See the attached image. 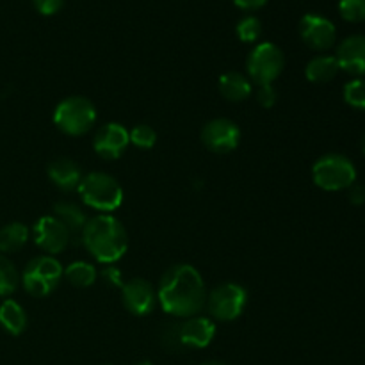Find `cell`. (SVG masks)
Masks as SVG:
<instances>
[{"instance_id": "obj_1", "label": "cell", "mask_w": 365, "mask_h": 365, "mask_svg": "<svg viewBox=\"0 0 365 365\" xmlns=\"http://www.w3.org/2000/svg\"><path fill=\"white\" fill-rule=\"evenodd\" d=\"M207 285L202 273L191 264H175L160 277L157 302L173 317L187 319L198 316L207 303Z\"/></svg>"}, {"instance_id": "obj_2", "label": "cell", "mask_w": 365, "mask_h": 365, "mask_svg": "<svg viewBox=\"0 0 365 365\" xmlns=\"http://www.w3.org/2000/svg\"><path fill=\"white\" fill-rule=\"evenodd\" d=\"M81 245L100 264L118 262L128 250V234L123 223L110 214L89 217L81 235Z\"/></svg>"}, {"instance_id": "obj_3", "label": "cell", "mask_w": 365, "mask_h": 365, "mask_svg": "<svg viewBox=\"0 0 365 365\" xmlns=\"http://www.w3.org/2000/svg\"><path fill=\"white\" fill-rule=\"evenodd\" d=\"M77 192L86 205L103 214L114 212L123 203V187L113 175L103 171L86 173Z\"/></svg>"}, {"instance_id": "obj_4", "label": "cell", "mask_w": 365, "mask_h": 365, "mask_svg": "<svg viewBox=\"0 0 365 365\" xmlns=\"http://www.w3.org/2000/svg\"><path fill=\"white\" fill-rule=\"evenodd\" d=\"M53 123L66 135L88 134L96 123V107L86 96H68L53 109Z\"/></svg>"}, {"instance_id": "obj_5", "label": "cell", "mask_w": 365, "mask_h": 365, "mask_svg": "<svg viewBox=\"0 0 365 365\" xmlns=\"http://www.w3.org/2000/svg\"><path fill=\"white\" fill-rule=\"evenodd\" d=\"M64 277V267L56 257L39 255L27 262L20 274V284L32 298H46Z\"/></svg>"}, {"instance_id": "obj_6", "label": "cell", "mask_w": 365, "mask_h": 365, "mask_svg": "<svg viewBox=\"0 0 365 365\" xmlns=\"http://www.w3.org/2000/svg\"><path fill=\"white\" fill-rule=\"evenodd\" d=\"M312 180L323 191H344L356 180V168L342 153H327L312 166Z\"/></svg>"}, {"instance_id": "obj_7", "label": "cell", "mask_w": 365, "mask_h": 365, "mask_svg": "<svg viewBox=\"0 0 365 365\" xmlns=\"http://www.w3.org/2000/svg\"><path fill=\"white\" fill-rule=\"evenodd\" d=\"M285 68V56L278 45L271 41L259 43L252 48L246 59L248 78L257 86L273 84Z\"/></svg>"}, {"instance_id": "obj_8", "label": "cell", "mask_w": 365, "mask_h": 365, "mask_svg": "<svg viewBox=\"0 0 365 365\" xmlns=\"http://www.w3.org/2000/svg\"><path fill=\"white\" fill-rule=\"evenodd\" d=\"M248 305V292L241 284L225 282L216 285L207 294L205 309L209 310V317L216 321H235L242 316Z\"/></svg>"}, {"instance_id": "obj_9", "label": "cell", "mask_w": 365, "mask_h": 365, "mask_svg": "<svg viewBox=\"0 0 365 365\" xmlns=\"http://www.w3.org/2000/svg\"><path fill=\"white\" fill-rule=\"evenodd\" d=\"M202 143L209 152L225 155L234 152L241 143V128L228 118H214L202 128Z\"/></svg>"}, {"instance_id": "obj_10", "label": "cell", "mask_w": 365, "mask_h": 365, "mask_svg": "<svg viewBox=\"0 0 365 365\" xmlns=\"http://www.w3.org/2000/svg\"><path fill=\"white\" fill-rule=\"evenodd\" d=\"M32 237L36 246L50 257L59 255L71 245V234L53 214L36 221L32 227Z\"/></svg>"}, {"instance_id": "obj_11", "label": "cell", "mask_w": 365, "mask_h": 365, "mask_svg": "<svg viewBox=\"0 0 365 365\" xmlns=\"http://www.w3.org/2000/svg\"><path fill=\"white\" fill-rule=\"evenodd\" d=\"M298 29L303 43L309 48L317 50V52L331 48L335 45V39H337V29H335L334 21L316 13L305 14L299 20Z\"/></svg>"}, {"instance_id": "obj_12", "label": "cell", "mask_w": 365, "mask_h": 365, "mask_svg": "<svg viewBox=\"0 0 365 365\" xmlns=\"http://www.w3.org/2000/svg\"><path fill=\"white\" fill-rule=\"evenodd\" d=\"M121 302L132 316L145 317L157 307V289L145 278H130L121 285Z\"/></svg>"}, {"instance_id": "obj_13", "label": "cell", "mask_w": 365, "mask_h": 365, "mask_svg": "<svg viewBox=\"0 0 365 365\" xmlns=\"http://www.w3.org/2000/svg\"><path fill=\"white\" fill-rule=\"evenodd\" d=\"M130 145V134L121 123L102 125L93 138V150L106 160H116Z\"/></svg>"}, {"instance_id": "obj_14", "label": "cell", "mask_w": 365, "mask_h": 365, "mask_svg": "<svg viewBox=\"0 0 365 365\" xmlns=\"http://www.w3.org/2000/svg\"><path fill=\"white\" fill-rule=\"evenodd\" d=\"M178 337L182 348L203 349L216 337V324L207 316H192L178 323Z\"/></svg>"}, {"instance_id": "obj_15", "label": "cell", "mask_w": 365, "mask_h": 365, "mask_svg": "<svg viewBox=\"0 0 365 365\" xmlns=\"http://www.w3.org/2000/svg\"><path fill=\"white\" fill-rule=\"evenodd\" d=\"M339 68L356 78L365 75V36L355 34L342 39L335 52Z\"/></svg>"}, {"instance_id": "obj_16", "label": "cell", "mask_w": 365, "mask_h": 365, "mask_svg": "<svg viewBox=\"0 0 365 365\" xmlns=\"http://www.w3.org/2000/svg\"><path fill=\"white\" fill-rule=\"evenodd\" d=\"M46 175H48L50 182L64 192L77 191L78 184H81L82 177H84L82 168L73 159H70V157L53 159L48 164V168H46Z\"/></svg>"}, {"instance_id": "obj_17", "label": "cell", "mask_w": 365, "mask_h": 365, "mask_svg": "<svg viewBox=\"0 0 365 365\" xmlns=\"http://www.w3.org/2000/svg\"><path fill=\"white\" fill-rule=\"evenodd\" d=\"M53 216L68 228V232L71 234V242L75 245H81V235L84 230L86 223H88L89 217L86 216L84 210L73 202H68V200H61V202L53 203Z\"/></svg>"}, {"instance_id": "obj_18", "label": "cell", "mask_w": 365, "mask_h": 365, "mask_svg": "<svg viewBox=\"0 0 365 365\" xmlns=\"http://www.w3.org/2000/svg\"><path fill=\"white\" fill-rule=\"evenodd\" d=\"M221 96L228 102H245L252 96L253 82L250 81L248 75L239 73V71H228L220 77L217 82Z\"/></svg>"}, {"instance_id": "obj_19", "label": "cell", "mask_w": 365, "mask_h": 365, "mask_svg": "<svg viewBox=\"0 0 365 365\" xmlns=\"http://www.w3.org/2000/svg\"><path fill=\"white\" fill-rule=\"evenodd\" d=\"M29 317L24 307L14 299L7 298L0 303V327L9 335H21L27 330Z\"/></svg>"}, {"instance_id": "obj_20", "label": "cell", "mask_w": 365, "mask_h": 365, "mask_svg": "<svg viewBox=\"0 0 365 365\" xmlns=\"http://www.w3.org/2000/svg\"><path fill=\"white\" fill-rule=\"evenodd\" d=\"M339 71H341V68H339L335 56L323 53V56H316L307 63L305 77L312 84H327L337 77Z\"/></svg>"}, {"instance_id": "obj_21", "label": "cell", "mask_w": 365, "mask_h": 365, "mask_svg": "<svg viewBox=\"0 0 365 365\" xmlns=\"http://www.w3.org/2000/svg\"><path fill=\"white\" fill-rule=\"evenodd\" d=\"M29 227L20 221H13L0 228V253H16L27 245L29 241Z\"/></svg>"}, {"instance_id": "obj_22", "label": "cell", "mask_w": 365, "mask_h": 365, "mask_svg": "<svg viewBox=\"0 0 365 365\" xmlns=\"http://www.w3.org/2000/svg\"><path fill=\"white\" fill-rule=\"evenodd\" d=\"M64 278L70 282L73 287L78 289H88L98 278V271L93 266L91 262H86V260H75V262L68 264L64 267Z\"/></svg>"}, {"instance_id": "obj_23", "label": "cell", "mask_w": 365, "mask_h": 365, "mask_svg": "<svg viewBox=\"0 0 365 365\" xmlns=\"http://www.w3.org/2000/svg\"><path fill=\"white\" fill-rule=\"evenodd\" d=\"M18 285H20V273L16 266L4 253H0V298L13 294Z\"/></svg>"}, {"instance_id": "obj_24", "label": "cell", "mask_w": 365, "mask_h": 365, "mask_svg": "<svg viewBox=\"0 0 365 365\" xmlns=\"http://www.w3.org/2000/svg\"><path fill=\"white\" fill-rule=\"evenodd\" d=\"M235 32H237V38L242 43H255L262 36V21L250 14V16H245L239 21Z\"/></svg>"}, {"instance_id": "obj_25", "label": "cell", "mask_w": 365, "mask_h": 365, "mask_svg": "<svg viewBox=\"0 0 365 365\" xmlns=\"http://www.w3.org/2000/svg\"><path fill=\"white\" fill-rule=\"evenodd\" d=\"M344 100L348 106L365 110V78H353L344 86Z\"/></svg>"}, {"instance_id": "obj_26", "label": "cell", "mask_w": 365, "mask_h": 365, "mask_svg": "<svg viewBox=\"0 0 365 365\" xmlns=\"http://www.w3.org/2000/svg\"><path fill=\"white\" fill-rule=\"evenodd\" d=\"M128 134H130V145L138 146V148L150 150L157 143V132L153 130V127H150L146 123L135 125Z\"/></svg>"}, {"instance_id": "obj_27", "label": "cell", "mask_w": 365, "mask_h": 365, "mask_svg": "<svg viewBox=\"0 0 365 365\" xmlns=\"http://www.w3.org/2000/svg\"><path fill=\"white\" fill-rule=\"evenodd\" d=\"M339 13L346 21H365V0H339Z\"/></svg>"}, {"instance_id": "obj_28", "label": "cell", "mask_w": 365, "mask_h": 365, "mask_svg": "<svg viewBox=\"0 0 365 365\" xmlns=\"http://www.w3.org/2000/svg\"><path fill=\"white\" fill-rule=\"evenodd\" d=\"M160 341H163L164 348L166 349L182 348L180 337H178V323L163 324V330H160Z\"/></svg>"}, {"instance_id": "obj_29", "label": "cell", "mask_w": 365, "mask_h": 365, "mask_svg": "<svg viewBox=\"0 0 365 365\" xmlns=\"http://www.w3.org/2000/svg\"><path fill=\"white\" fill-rule=\"evenodd\" d=\"M255 96L259 106L264 107V109H271V107L278 102V91L273 84L259 86V88H257Z\"/></svg>"}, {"instance_id": "obj_30", "label": "cell", "mask_w": 365, "mask_h": 365, "mask_svg": "<svg viewBox=\"0 0 365 365\" xmlns=\"http://www.w3.org/2000/svg\"><path fill=\"white\" fill-rule=\"evenodd\" d=\"M98 277L102 278L103 284L109 285V287H114V289H121V285L125 284L123 273H121L120 267H116L114 264H109V266L103 267V269L98 273Z\"/></svg>"}, {"instance_id": "obj_31", "label": "cell", "mask_w": 365, "mask_h": 365, "mask_svg": "<svg viewBox=\"0 0 365 365\" xmlns=\"http://www.w3.org/2000/svg\"><path fill=\"white\" fill-rule=\"evenodd\" d=\"M32 6L43 16H52L63 9L64 0H32Z\"/></svg>"}, {"instance_id": "obj_32", "label": "cell", "mask_w": 365, "mask_h": 365, "mask_svg": "<svg viewBox=\"0 0 365 365\" xmlns=\"http://www.w3.org/2000/svg\"><path fill=\"white\" fill-rule=\"evenodd\" d=\"M348 198L353 205H362L365 203V185L353 184L351 187H348Z\"/></svg>"}, {"instance_id": "obj_33", "label": "cell", "mask_w": 365, "mask_h": 365, "mask_svg": "<svg viewBox=\"0 0 365 365\" xmlns=\"http://www.w3.org/2000/svg\"><path fill=\"white\" fill-rule=\"evenodd\" d=\"M235 6L242 11H257L267 4V0H234Z\"/></svg>"}, {"instance_id": "obj_34", "label": "cell", "mask_w": 365, "mask_h": 365, "mask_svg": "<svg viewBox=\"0 0 365 365\" xmlns=\"http://www.w3.org/2000/svg\"><path fill=\"white\" fill-rule=\"evenodd\" d=\"M202 365H227V364L220 362V360H207V362H203Z\"/></svg>"}, {"instance_id": "obj_35", "label": "cell", "mask_w": 365, "mask_h": 365, "mask_svg": "<svg viewBox=\"0 0 365 365\" xmlns=\"http://www.w3.org/2000/svg\"><path fill=\"white\" fill-rule=\"evenodd\" d=\"M360 150H362L364 155H365V135L362 138V141H360Z\"/></svg>"}, {"instance_id": "obj_36", "label": "cell", "mask_w": 365, "mask_h": 365, "mask_svg": "<svg viewBox=\"0 0 365 365\" xmlns=\"http://www.w3.org/2000/svg\"><path fill=\"white\" fill-rule=\"evenodd\" d=\"M135 365H155V364L148 362V360H143V362H139V364H135Z\"/></svg>"}]
</instances>
